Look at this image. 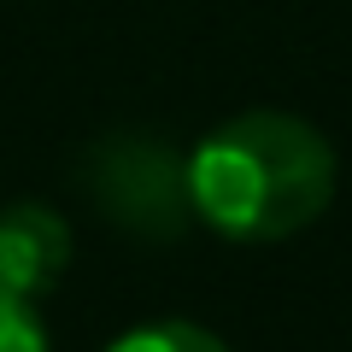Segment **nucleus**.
Returning a JSON list of instances; mask_svg holds the SVG:
<instances>
[{
  "instance_id": "3",
  "label": "nucleus",
  "mask_w": 352,
  "mask_h": 352,
  "mask_svg": "<svg viewBox=\"0 0 352 352\" xmlns=\"http://www.w3.org/2000/svg\"><path fill=\"white\" fill-rule=\"evenodd\" d=\"M71 264V223L41 200H18L0 212V288L18 300H41L59 288Z\"/></svg>"
},
{
  "instance_id": "4",
  "label": "nucleus",
  "mask_w": 352,
  "mask_h": 352,
  "mask_svg": "<svg viewBox=\"0 0 352 352\" xmlns=\"http://www.w3.org/2000/svg\"><path fill=\"white\" fill-rule=\"evenodd\" d=\"M106 352H229V346L212 335V329L170 317V323H141V329H129V335L112 340Z\"/></svg>"
},
{
  "instance_id": "5",
  "label": "nucleus",
  "mask_w": 352,
  "mask_h": 352,
  "mask_svg": "<svg viewBox=\"0 0 352 352\" xmlns=\"http://www.w3.org/2000/svg\"><path fill=\"white\" fill-rule=\"evenodd\" d=\"M0 352H47V329H41L36 305L0 288Z\"/></svg>"
},
{
  "instance_id": "1",
  "label": "nucleus",
  "mask_w": 352,
  "mask_h": 352,
  "mask_svg": "<svg viewBox=\"0 0 352 352\" xmlns=\"http://www.w3.org/2000/svg\"><path fill=\"white\" fill-rule=\"evenodd\" d=\"M188 200L229 241H288L335 200V147L288 112H241L188 153Z\"/></svg>"
},
{
  "instance_id": "2",
  "label": "nucleus",
  "mask_w": 352,
  "mask_h": 352,
  "mask_svg": "<svg viewBox=\"0 0 352 352\" xmlns=\"http://www.w3.org/2000/svg\"><path fill=\"white\" fill-rule=\"evenodd\" d=\"M88 194L112 223L147 241H176L194 223L188 159H176L159 135H112L88 153Z\"/></svg>"
}]
</instances>
